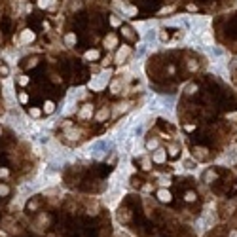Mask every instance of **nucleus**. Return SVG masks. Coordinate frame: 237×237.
<instances>
[{"mask_svg": "<svg viewBox=\"0 0 237 237\" xmlns=\"http://www.w3.org/2000/svg\"><path fill=\"white\" fill-rule=\"evenodd\" d=\"M196 197H197V196L194 194V192H188V194H186V201H194Z\"/></svg>", "mask_w": 237, "mask_h": 237, "instance_id": "7c9ffc66", "label": "nucleus"}, {"mask_svg": "<svg viewBox=\"0 0 237 237\" xmlns=\"http://www.w3.org/2000/svg\"><path fill=\"white\" fill-rule=\"evenodd\" d=\"M108 116H110V110H108V108L105 106V108H103V110H101L99 114H97V121H105V120H106Z\"/></svg>", "mask_w": 237, "mask_h": 237, "instance_id": "dca6fc26", "label": "nucleus"}, {"mask_svg": "<svg viewBox=\"0 0 237 237\" xmlns=\"http://www.w3.org/2000/svg\"><path fill=\"white\" fill-rule=\"evenodd\" d=\"M125 110H129V103H120L118 108H116V114H120V112H125Z\"/></svg>", "mask_w": 237, "mask_h": 237, "instance_id": "393cba45", "label": "nucleus"}, {"mask_svg": "<svg viewBox=\"0 0 237 237\" xmlns=\"http://www.w3.org/2000/svg\"><path fill=\"white\" fill-rule=\"evenodd\" d=\"M30 116L38 118V116H40V110H38V108H30Z\"/></svg>", "mask_w": 237, "mask_h": 237, "instance_id": "72a5a7b5", "label": "nucleus"}, {"mask_svg": "<svg viewBox=\"0 0 237 237\" xmlns=\"http://www.w3.org/2000/svg\"><path fill=\"white\" fill-rule=\"evenodd\" d=\"M228 237H237V231H235V230H233V231H230V235H228Z\"/></svg>", "mask_w": 237, "mask_h": 237, "instance_id": "ea45409f", "label": "nucleus"}, {"mask_svg": "<svg viewBox=\"0 0 237 237\" xmlns=\"http://www.w3.org/2000/svg\"><path fill=\"white\" fill-rule=\"evenodd\" d=\"M125 17H133V15H137V8H133V6H125V10L121 12Z\"/></svg>", "mask_w": 237, "mask_h": 237, "instance_id": "a211bd4d", "label": "nucleus"}, {"mask_svg": "<svg viewBox=\"0 0 237 237\" xmlns=\"http://www.w3.org/2000/svg\"><path fill=\"white\" fill-rule=\"evenodd\" d=\"M0 135H2V129H0Z\"/></svg>", "mask_w": 237, "mask_h": 237, "instance_id": "a19ab883", "label": "nucleus"}, {"mask_svg": "<svg viewBox=\"0 0 237 237\" xmlns=\"http://www.w3.org/2000/svg\"><path fill=\"white\" fill-rule=\"evenodd\" d=\"M157 199L163 201V203H169V201H171V192L165 190V188H161L160 192H157Z\"/></svg>", "mask_w": 237, "mask_h": 237, "instance_id": "f8f14e48", "label": "nucleus"}, {"mask_svg": "<svg viewBox=\"0 0 237 237\" xmlns=\"http://www.w3.org/2000/svg\"><path fill=\"white\" fill-rule=\"evenodd\" d=\"M76 108H78V101L72 99L70 95H66V101H65V105L61 108V114L63 116H70V114H74V112H76Z\"/></svg>", "mask_w": 237, "mask_h": 237, "instance_id": "423d86ee", "label": "nucleus"}, {"mask_svg": "<svg viewBox=\"0 0 237 237\" xmlns=\"http://www.w3.org/2000/svg\"><path fill=\"white\" fill-rule=\"evenodd\" d=\"M171 182H169V178H160V186L161 188H165V186H169Z\"/></svg>", "mask_w": 237, "mask_h": 237, "instance_id": "2f4dec72", "label": "nucleus"}, {"mask_svg": "<svg viewBox=\"0 0 237 237\" xmlns=\"http://www.w3.org/2000/svg\"><path fill=\"white\" fill-rule=\"evenodd\" d=\"M226 118H228V120H237V112H233V114H228Z\"/></svg>", "mask_w": 237, "mask_h": 237, "instance_id": "4c0bfd02", "label": "nucleus"}, {"mask_svg": "<svg viewBox=\"0 0 237 237\" xmlns=\"http://www.w3.org/2000/svg\"><path fill=\"white\" fill-rule=\"evenodd\" d=\"M184 165H186V169H194V167H196L194 161H184Z\"/></svg>", "mask_w": 237, "mask_h": 237, "instance_id": "e433bc0d", "label": "nucleus"}, {"mask_svg": "<svg viewBox=\"0 0 237 237\" xmlns=\"http://www.w3.org/2000/svg\"><path fill=\"white\" fill-rule=\"evenodd\" d=\"M17 82H19L21 85H27V84H29V78H27V76H21V78H19Z\"/></svg>", "mask_w": 237, "mask_h": 237, "instance_id": "473e14b6", "label": "nucleus"}, {"mask_svg": "<svg viewBox=\"0 0 237 237\" xmlns=\"http://www.w3.org/2000/svg\"><path fill=\"white\" fill-rule=\"evenodd\" d=\"M196 91H197V85H196V84H190V85H188V93L192 95V93H196Z\"/></svg>", "mask_w": 237, "mask_h": 237, "instance_id": "c85d7f7f", "label": "nucleus"}, {"mask_svg": "<svg viewBox=\"0 0 237 237\" xmlns=\"http://www.w3.org/2000/svg\"><path fill=\"white\" fill-rule=\"evenodd\" d=\"M19 101H21V103H27V101H29V95H27V93H21V95H19Z\"/></svg>", "mask_w": 237, "mask_h": 237, "instance_id": "f704fd0d", "label": "nucleus"}, {"mask_svg": "<svg viewBox=\"0 0 237 237\" xmlns=\"http://www.w3.org/2000/svg\"><path fill=\"white\" fill-rule=\"evenodd\" d=\"M110 76H112L110 70H103L101 74H97V76L91 78V82L87 84V87L91 89V91H101V89H105L106 84L110 82Z\"/></svg>", "mask_w": 237, "mask_h": 237, "instance_id": "f03ea898", "label": "nucleus"}, {"mask_svg": "<svg viewBox=\"0 0 237 237\" xmlns=\"http://www.w3.org/2000/svg\"><path fill=\"white\" fill-rule=\"evenodd\" d=\"M65 44H66V46H74V44H76V34H74V32H69V34L65 36Z\"/></svg>", "mask_w": 237, "mask_h": 237, "instance_id": "6ab92c4d", "label": "nucleus"}, {"mask_svg": "<svg viewBox=\"0 0 237 237\" xmlns=\"http://www.w3.org/2000/svg\"><path fill=\"white\" fill-rule=\"evenodd\" d=\"M8 186H4V184H0V196H8Z\"/></svg>", "mask_w": 237, "mask_h": 237, "instance_id": "c756f323", "label": "nucleus"}, {"mask_svg": "<svg viewBox=\"0 0 237 237\" xmlns=\"http://www.w3.org/2000/svg\"><path fill=\"white\" fill-rule=\"evenodd\" d=\"M32 40H34V32L32 30H23L21 32V42L23 44H30Z\"/></svg>", "mask_w": 237, "mask_h": 237, "instance_id": "ddd939ff", "label": "nucleus"}, {"mask_svg": "<svg viewBox=\"0 0 237 237\" xmlns=\"http://www.w3.org/2000/svg\"><path fill=\"white\" fill-rule=\"evenodd\" d=\"M218 165H226V167H231L237 163V142H233L228 150L224 152V156H220L218 160H216Z\"/></svg>", "mask_w": 237, "mask_h": 237, "instance_id": "7ed1b4c3", "label": "nucleus"}, {"mask_svg": "<svg viewBox=\"0 0 237 237\" xmlns=\"http://www.w3.org/2000/svg\"><path fill=\"white\" fill-rule=\"evenodd\" d=\"M199 44L201 46H205V48H211V46H214V38H212V34H211V30H203V32H199Z\"/></svg>", "mask_w": 237, "mask_h": 237, "instance_id": "6e6552de", "label": "nucleus"}, {"mask_svg": "<svg viewBox=\"0 0 237 237\" xmlns=\"http://www.w3.org/2000/svg\"><path fill=\"white\" fill-rule=\"evenodd\" d=\"M65 137L69 140H78V139H80V131H78V129H69L65 133Z\"/></svg>", "mask_w": 237, "mask_h": 237, "instance_id": "4468645a", "label": "nucleus"}, {"mask_svg": "<svg viewBox=\"0 0 237 237\" xmlns=\"http://www.w3.org/2000/svg\"><path fill=\"white\" fill-rule=\"evenodd\" d=\"M55 4H57V0H38L40 8H53Z\"/></svg>", "mask_w": 237, "mask_h": 237, "instance_id": "f3484780", "label": "nucleus"}, {"mask_svg": "<svg viewBox=\"0 0 237 237\" xmlns=\"http://www.w3.org/2000/svg\"><path fill=\"white\" fill-rule=\"evenodd\" d=\"M0 176H8V169H0Z\"/></svg>", "mask_w": 237, "mask_h": 237, "instance_id": "58836bf2", "label": "nucleus"}, {"mask_svg": "<svg viewBox=\"0 0 237 237\" xmlns=\"http://www.w3.org/2000/svg\"><path fill=\"white\" fill-rule=\"evenodd\" d=\"M196 157H199V160L207 157V150L205 148H196Z\"/></svg>", "mask_w": 237, "mask_h": 237, "instance_id": "a878e982", "label": "nucleus"}, {"mask_svg": "<svg viewBox=\"0 0 237 237\" xmlns=\"http://www.w3.org/2000/svg\"><path fill=\"white\" fill-rule=\"evenodd\" d=\"M116 44H118V40H116V36H114V34H108V36L105 38V46H106L108 49H112V48L116 46Z\"/></svg>", "mask_w": 237, "mask_h": 237, "instance_id": "2eb2a0df", "label": "nucleus"}, {"mask_svg": "<svg viewBox=\"0 0 237 237\" xmlns=\"http://www.w3.org/2000/svg\"><path fill=\"white\" fill-rule=\"evenodd\" d=\"M69 95L72 99H76V101H80V99H85L87 97V91H85V87H74V89H70V91H69Z\"/></svg>", "mask_w": 237, "mask_h": 237, "instance_id": "1a4fd4ad", "label": "nucleus"}, {"mask_svg": "<svg viewBox=\"0 0 237 237\" xmlns=\"http://www.w3.org/2000/svg\"><path fill=\"white\" fill-rule=\"evenodd\" d=\"M165 157H167V154H165L163 148H156L154 154H152V161H156V163H163Z\"/></svg>", "mask_w": 237, "mask_h": 237, "instance_id": "9d476101", "label": "nucleus"}, {"mask_svg": "<svg viewBox=\"0 0 237 237\" xmlns=\"http://www.w3.org/2000/svg\"><path fill=\"white\" fill-rule=\"evenodd\" d=\"M129 53H131V48H129V46H121V48L116 51V57H114V61H116L118 65L125 63V61H127V57H129Z\"/></svg>", "mask_w": 237, "mask_h": 237, "instance_id": "0eeeda50", "label": "nucleus"}, {"mask_svg": "<svg viewBox=\"0 0 237 237\" xmlns=\"http://www.w3.org/2000/svg\"><path fill=\"white\" fill-rule=\"evenodd\" d=\"M167 38H169V34L165 30H157V40L160 42H167Z\"/></svg>", "mask_w": 237, "mask_h": 237, "instance_id": "bb28decb", "label": "nucleus"}, {"mask_svg": "<svg viewBox=\"0 0 237 237\" xmlns=\"http://www.w3.org/2000/svg\"><path fill=\"white\" fill-rule=\"evenodd\" d=\"M114 148V140L112 139H99L95 142H91L87 146V152H89V157H95V160H105V157L112 152Z\"/></svg>", "mask_w": 237, "mask_h": 237, "instance_id": "f257e3e1", "label": "nucleus"}, {"mask_svg": "<svg viewBox=\"0 0 237 237\" xmlns=\"http://www.w3.org/2000/svg\"><path fill=\"white\" fill-rule=\"evenodd\" d=\"M123 194H125V190H123L121 186H120V188H112V190H108V194H106V199H105V203H106V207H110V209H114V207L118 205V203L121 201Z\"/></svg>", "mask_w": 237, "mask_h": 237, "instance_id": "20e7f679", "label": "nucleus"}, {"mask_svg": "<svg viewBox=\"0 0 237 237\" xmlns=\"http://www.w3.org/2000/svg\"><path fill=\"white\" fill-rule=\"evenodd\" d=\"M2 95H4V99H6V103L12 106V105H15V91H14V82L8 80L4 82V87H2Z\"/></svg>", "mask_w": 237, "mask_h": 237, "instance_id": "39448f33", "label": "nucleus"}, {"mask_svg": "<svg viewBox=\"0 0 237 237\" xmlns=\"http://www.w3.org/2000/svg\"><path fill=\"white\" fill-rule=\"evenodd\" d=\"M214 178H216V173H214V171H207V173H205V176H203V182L211 184Z\"/></svg>", "mask_w": 237, "mask_h": 237, "instance_id": "aec40b11", "label": "nucleus"}, {"mask_svg": "<svg viewBox=\"0 0 237 237\" xmlns=\"http://www.w3.org/2000/svg\"><path fill=\"white\" fill-rule=\"evenodd\" d=\"M110 23H112V25H120V19H118L116 15H112V17H110Z\"/></svg>", "mask_w": 237, "mask_h": 237, "instance_id": "c9c22d12", "label": "nucleus"}, {"mask_svg": "<svg viewBox=\"0 0 237 237\" xmlns=\"http://www.w3.org/2000/svg\"><path fill=\"white\" fill-rule=\"evenodd\" d=\"M142 169H146V171L150 169V157H144L142 160Z\"/></svg>", "mask_w": 237, "mask_h": 237, "instance_id": "cd10ccee", "label": "nucleus"}, {"mask_svg": "<svg viewBox=\"0 0 237 237\" xmlns=\"http://www.w3.org/2000/svg\"><path fill=\"white\" fill-rule=\"evenodd\" d=\"M156 148H160V142H157V139H152L146 142V150H156Z\"/></svg>", "mask_w": 237, "mask_h": 237, "instance_id": "412c9836", "label": "nucleus"}, {"mask_svg": "<svg viewBox=\"0 0 237 237\" xmlns=\"http://www.w3.org/2000/svg\"><path fill=\"white\" fill-rule=\"evenodd\" d=\"M85 59H89V61H91V59H99V51L97 49H89L85 53Z\"/></svg>", "mask_w": 237, "mask_h": 237, "instance_id": "5701e85b", "label": "nucleus"}, {"mask_svg": "<svg viewBox=\"0 0 237 237\" xmlns=\"http://www.w3.org/2000/svg\"><path fill=\"white\" fill-rule=\"evenodd\" d=\"M120 87H121V80H116V82H112V85H110L112 93H120Z\"/></svg>", "mask_w": 237, "mask_h": 237, "instance_id": "b1692460", "label": "nucleus"}, {"mask_svg": "<svg viewBox=\"0 0 237 237\" xmlns=\"http://www.w3.org/2000/svg\"><path fill=\"white\" fill-rule=\"evenodd\" d=\"M53 110H55V105L51 103V101H46V105H44V112H46V114H53Z\"/></svg>", "mask_w": 237, "mask_h": 237, "instance_id": "4be33fe9", "label": "nucleus"}, {"mask_svg": "<svg viewBox=\"0 0 237 237\" xmlns=\"http://www.w3.org/2000/svg\"><path fill=\"white\" fill-rule=\"evenodd\" d=\"M93 116V106L91 105H84L82 108H80V118L82 120H89Z\"/></svg>", "mask_w": 237, "mask_h": 237, "instance_id": "9b49d317", "label": "nucleus"}]
</instances>
